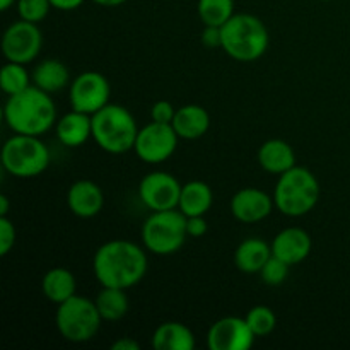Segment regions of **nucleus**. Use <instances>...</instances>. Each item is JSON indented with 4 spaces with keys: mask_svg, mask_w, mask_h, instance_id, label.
<instances>
[{
    "mask_svg": "<svg viewBox=\"0 0 350 350\" xmlns=\"http://www.w3.org/2000/svg\"><path fill=\"white\" fill-rule=\"evenodd\" d=\"M147 255L137 243L113 239L98 248L92 258V272L101 287L130 289L147 273Z\"/></svg>",
    "mask_w": 350,
    "mask_h": 350,
    "instance_id": "f257e3e1",
    "label": "nucleus"
},
{
    "mask_svg": "<svg viewBox=\"0 0 350 350\" xmlns=\"http://www.w3.org/2000/svg\"><path fill=\"white\" fill-rule=\"evenodd\" d=\"M3 118L14 133L41 137L57 125V106L51 94L31 85L19 94L9 96Z\"/></svg>",
    "mask_w": 350,
    "mask_h": 350,
    "instance_id": "f03ea898",
    "label": "nucleus"
},
{
    "mask_svg": "<svg viewBox=\"0 0 350 350\" xmlns=\"http://www.w3.org/2000/svg\"><path fill=\"white\" fill-rule=\"evenodd\" d=\"M221 48L236 62H255L269 50V29L253 14H234L221 27Z\"/></svg>",
    "mask_w": 350,
    "mask_h": 350,
    "instance_id": "7ed1b4c3",
    "label": "nucleus"
},
{
    "mask_svg": "<svg viewBox=\"0 0 350 350\" xmlns=\"http://www.w3.org/2000/svg\"><path fill=\"white\" fill-rule=\"evenodd\" d=\"M320 183L308 167L294 166L279 176L273 191L275 208L287 217H303L317 207Z\"/></svg>",
    "mask_w": 350,
    "mask_h": 350,
    "instance_id": "20e7f679",
    "label": "nucleus"
},
{
    "mask_svg": "<svg viewBox=\"0 0 350 350\" xmlns=\"http://www.w3.org/2000/svg\"><path fill=\"white\" fill-rule=\"evenodd\" d=\"M139 130L132 113L122 105L109 103L92 115V139L108 154L133 150Z\"/></svg>",
    "mask_w": 350,
    "mask_h": 350,
    "instance_id": "39448f33",
    "label": "nucleus"
},
{
    "mask_svg": "<svg viewBox=\"0 0 350 350\" xmlns=\"http://www.w3.org/2000/svg\"><path fill=\"white\" fill-rule=\"evenodd\" d=\"M50 149L40 137L14 133L2 147V166L10 176L29 180L50 166Z\"/></svg>",
    "mask_w": 350,
    "mask_h": 350,
    "instance_id": "423d86ee",
    "label": "nucleus"
},
{
    "mask_svg": "<svg viewBox=\"0 0 350 350\" xmlns=\"http://www.w3.org/2000/svg\"><path fill=\"white\" fill-rule=\"evenodd\" d=\"M142 243L152 255H173L188 238L187 215L180 208L152 212L142 226Z\"/></svg>",
    "mask_w": 350,
    "mask_h": 350,
    "instance_id": "0eeeda50",
    "label": "nucleus"
},
{
    "mask_svg": "<svg viewBox=\"0 0 350 350\" xmlns=\"http://www.w3.org/2000/svg\"><path fill=\"white\" fill-rule=\"evenodd\" d=\"M103 318L94 301L84 296H72L58 304L55 325L62 337L72 344H85L98 335Z\"/></svg>",
    "mask_w": 350,
    "mask_h": 350,
    "instance_id": "6e6552de",
    "label": "nucleus"
},
{
    "mask_svg": "<svg viewBox=\"0 0 350 350\" xmlns=\"http://www.w3.org/2000/svg\"><path fill=\"white\" fill-rule=\"evenodd\" d=\"M178 140L180 137L174 132L173 125L150 122L139 130L133 150L146 164H161L173 156Z\"/></svg>",
    "mask_w": 350,
    "mask_h": 350,
    "instance_id": "1a4fd4ad",
    "label": "nucleus"
},
{
    "mask_svg": "<svg viewBox=\"0 0 350 350\" xmlns=\"http://www.w3.org/2000/svg\"><path fill=\"white\" fill-rule=\"evenodd\" d=\"M43 46V34L38 24L19 19L5 29L2 36V53L7 62L31 64Z\"/></svg>",
    "mask_w": 350,
    "mask_h": 350,
    "instance_id": "9d476101",
    "label": "nucleus"
},
{
    "mask_svg": "<svg viewBox=\"0 0 350 350\" xmlns=\"http://www.w3.org/2000/svg\"><path fill=\"white\" fill-rule=\"evenodd\" d=\"M109 96H111V85L108 79L94 70L82 72L70 82L68 89L72 109L88 113L91 116L109 105Z\"/></svg>",
    "mask_w": 350,
    "mask_h": 350,
    "instance_id": "9b49d317",
    "label": "nucleus"
},
{
    "mask_svg": "<svg viewBox=\"0 0 350 350\" xmlns=\"http://www.w3.org/2000/svg\"><path fill=\"white\" fill-rule=\"evenodd\" d=\"M181 187L183 185L170 173L154 171L146 174L139 185V197L149 211H171L180 204Z\"/></svg>",
    "mask_w": 350,
    "mask_h": 350,
    "instance_id": "f8f14e48",
    "label": "nucleus"
},
{
    "mask_svg": "<svg viewBox=\"0 0 350 350\" xmlns=\"http://www.w3.org/2000/svg\"><path fill=\"white\" fill-rule=\"evenodd\" d=\"M255 338L246 318L226 317L211 327L207 345L211 350H248L255 344Z\"/></svg>",
    "mask_w": 350,
    "mask_h": 350,
    "instance_id": "ddd939ff",
    "label": "nucleus"
},
{
    "mask_svg": "<svg viewBox=\"0 0 350 350\" xmlns=\"http://www.w3.org/2000/svg\"><path fill=\"white\" fill-rule=\"evenodd\" d=\"M275 202L267 191L258 188H243L231 198V214L243 224H256L272 214Z\"/></svg>",
    "mask_w": 350,
    "mask_h": 350,
    "instance_id": "4468645a",
    "label": "nucleus"
},
{
    "mask_svg": "<svg viewBox=\"0 0 350 350\" xmlns=\"http://www.w3.org/2000/svg\"><path fill=\"white\" fill-rule=\"evenodd\" d=\"M67 205L75 217L92 219L105 207V193L94 181L79 180L68 188Z\"/></svg>",
    "mask_w": 350,
    "mask_h": 350,
    "instance_id": "2eb2a0df",
    "label": "nucleus"
},
{
    "mask_svg": "<svg viewBox=\"0 0 350 350\" xmlns=\"http://www.w3.org/2000/svg\"><path fill=\"white\" fill-rule=\"evenodd\" d=\"M270 245H272V255L289 263L291 267L304 262L313 248L311 236L301 228L284 229L273 238Z\"/></svg>",
    "mask_w": 350,
    "mask_h": 350,
    "instance_id": "dca6fc26",
    "label": "nucleus"
},
{
    "mask_svg": "<svg viewBox=\"0 0 350 350\" xmlns=\"http://www.w3.org/2000/svg\"><path fill=\"white\" fill-rule=\"evenodd\" d=\"M55 133L65 147L74 149L84 146L89 139H92V116L72 109L70 113H65L62 118L57 120Z\"/></svg>",
    "mask_w": 350,
    "mask_h": 350,
    "instance_id": "f3484780",
    "label": "nucleus"
},
{
    "mask_svg": "<svg viewBox=\"0 0 350 350\" xmlns=\"http://www.w3.org/2000/svg\"><path fill=\"white\" fill-rule=\"evenodd\" d=\"M171 125L180 139L197 140L211 129V115L200 105H185L176 109Z\"/></svg>",
    "mask_w": 350,
    "mask_h": 350,
    "instance_id": "a211bd4d",
    "label": "nucleus"
},
{
    "mask_svg": "<svg viewBox=\"0 0 350 350\" xmlns=\"http://www.w3.org/2000/svg\"><path fill=\"white\" fill-rule=\"evenodd\" d=\"M258 164L270 174L280 176L296 166V152L289 142L282 139H270L258 149Z\"/></svg>",
    "mask_w": 350,
    "mask_h": 350,
    "instance_id": "6ab92c4d",
    "label": "nucleus"
},
{
    "mask_svg": "<svg viewBox=\"0 0 350 350\" xmlns=\"http://www.w3.org/2000/svg\"><path fill=\"white\" fill-rule=\"evenodd\" d=\"M272 256V245L260 238H248L239 243L234 253V263L239 272L243 273H260L267 260Z\"/></svg>",
    "mask_w": 350,
    "mask_h": 350,
    "instance_id": "aec40b11",
    "label": "nucleus"
},
{
    "mask_svg": "<svg viewBox=\"0 0 350 350\" xmlns=\"http://www.w3.org/2000/svg\"><path fill=\"white\" fill-rule=\"evenodd\" d=\"M195 345L193 332L178 321H166L152 334V347L156 350H193Z\"/></svg>",
    "mask_w": 350,
    "mask_h": 350,
    "instance_id": "412c9836",
    "label": "nucleus"
},
{
    "mask_svg": "<svg viewBox=\"0 0 350 350\" xmlns=\"http://www.w3.org/2000/svg\"><path fill=\"white\" fill-rule=\"evenodd\" d=\"M214 202V193L212 188L208 187L205 181L193 180L188 181L181 187L180 204L178 208L183 212L187 217H193V215H205L212 207Z\"/></svg>",
    "mask_w": 350,
    "mask_h": 350,
    "instance_id": "4be33fe9",
    "label": "nucleus"
},
{
    "mask_svg": "<svg viewBox=\"0 0 350 350\" xmlns=\"http://www.w3.org/2000/svg\"><path fill=\"white\" fill-rule=\"evenodd\" d=\"M41 291L48 301L58 306V304L65 303L72 296H75L77 282H75V277L70 270L64 269V267H55L44 273L43 280H41Z\"/></svg>",
    "mask_w": 350,
    "mask_h": 350,
    "instance_id": "5701e85b",
    "label": "nucleus"
},
{
    "mask_svg": "<svg viewBox=\"0 0 350 350\" xmlns=\"http://www.w3.org/2000/svg\"><path fill=\"white\" fill-rule=\"evenodd\" d=\"M33 82L41 91L55 94L67 88L70 82V72L64 62L57 60V58H48L36 65L33 72Z\"/></svg>",
    "mask_w": 350,
    "mask_h": 350,
    "instance_id": "b1692460",
    "label": "nucleus"
},
{
    "mask_svg": "<svg viewBox=\"0 0 350 350\" xmlns=\"http://www.w3.org/2000/svg\"><path fill=\"white\" fill-rule=\"evenodd\" d=\"M94 303L103 321H109V323H115V321L125 318L130 310L126 291L116 289V287H103L96 296Z\"/></svg>",
    "mask_w": 350,
    "mask_h": 350,
    "instance_id": "393cba45",
    "label": "nucleus"
},
{
    "mask_svg": "<svg viewBox=\"0 0 350 350\" xmlns=\"http://www.w3.org/2000/svg\"><path fill=\"white\" fill-rule=\"evenodd\" d=\"M197 12L204 26L222 27L234 16V0H198Z\"/></svg>",
    "mask_w": 350,
    "mask_h": 350,
    "instance_id": "a878e982",
    "label": "nucleus"
},
{
    "mask_svg": "<svg viewBox=\"0 0 350 350\" xmlns=\"http://www.w3.org/2000/svg\"><path fill=\"white\" fill-rule=\"evenodd\" d=\"M31 79H33V75H29L26 65L9 62L2 68L0 84H2V91L7 96H14L31 88Z\"/></svg>",
    "mask_w": 350,
    "mask_h": 350,
    "instance_id": "bb28decb",
    "label": "nucleus"
},
{
    "mask_svg": "<svg viewBox=\"0 0 350 350\" xmlns=\"http://www.w3.org/2000/svg\"><path fill=\"white\" fill-rule=\"evenodd\" d=\"M246 323L252 328V332L255 334V337H267V335L272 334L277 327V317L273 313V310H270L269 306H253L252 310L246 313Z\"/></svg>",
    "mask_w": 350,
    "mask_h": 350,
    "instance_id": "cd10ccee",
    "label": "nucleus"
},
{
    "mask_svg": "<svg viewBox=\"0 0 350 350\" xmlns=\"http://www.w3.org/2000/svg\"><path fill=\"white\" fill-rule=\"evenodd\" d=\"M289 269H291L289 263H286L284 260L277 258L275 255H272L269 260H267L263 269L260 270V277H262V280L267 284V286L279 287L282 286V284L287 280V277H289Z\"/></svg>",
    "mask_w": 350,
    "mask_h": 350,
    "instance_id": "c85d7f7f",
    "label": "nucleus"
},
{
    "mask_svg": "<svg viewBox=\"0 0 350 350\" xmlns=\"http://www.w3.org/2000/svg\"><path fill=\"white\" fill-rule=\"evenodd\" d=\"M16 7L21 19L34 24L41 23L48 16L50 9H53L50 0H17Z\"/></svg>",
    "mask_w": 350,
    "mask_h": 350,
    "instance_id": "c756f323",
    "label": "nucleus"
},
{
    "mask_svg": "<svg viewBox=\"0 0 350 350\" xmlns=\"http://www.w3.org/2000/svg\"><path fill=\"white\" fill-rule=\"evenodd\" d=\"M16 228L12 221L7 217H0V256L9 255L10 250L16 245Z\"/></svg>",
    "mask_w": 350,
    "mask_h": 350,
    "instance_id": "7c9ffc66",
    "label": "nucleus"
},
{
    "mask_svg": "<svg viewBox=\"0 0 350 350\" xmlns=\"http://www.w3.org/2000/svg\"><path fill=\"white\" fill-rule=\"evenodd\" d=\"M174 115H176V109H174V106L171 105L170 101H166V99L156 101L152 105V108H150V118H152V122L170 123L171 125Z\"/></svg>",
    "mask_w": 350,
    "mask_h": 350,
    "instance_id": "2f4dec72",
    "label": "nucleus"
},
{
    "mask_svg": "<svg viewBox=\"0 0 350 350\" xmlns=\"http://www.w3.org/2000/svg\"><path fill=\"white\" fill-rule=\"evenodd\" d=\"M208 224L205 215H193V217H187V231L188 238H202L207 232Z\"/></svg>",
    "mask_w": 350,
    "mask_h": 350,
    "instance_id": "473e14b6",
    "label": "nucleus"
},
{
    "mask_svg": "<svg viewBox=\"0 0 350 350\" xmlns=\"http://www.w3.org/2000/svg\"><path fill=\"white\" fill-rule=\"evenodd\" d=\"M200 41L204 46L207 48H221L222 36H221V27L217 26H204V31L200 34Z\"/></svg>",
    "mask_w": 350,
    "mask_h": 350,
    "instance_id": "72a5a7b5",
    "label": "nucleus"
},
{
    "mask_svg": "<svg viewBox=\"0 0 350 350\" xmlns=\"http://www.w3.org/2000/svg\"><path fill=\"white\" fill-rule=\"evenodd\" d=\"M51 7L57 10H64V12H68V10H75L85 2V0H50Z\"/></svg>",
    "mask_w": 350,
    "mask_h": 350,
    "instance_id": "f704fd0d",
    "label": "nucleus"
},
{
    "mask_svg": "<svg viewBox=\"0 0 350 350\" xmlns=\"http://www.w3.org/2000/svg\"><path fill=\"white\" fill-rule=\"evenodd\" d=\"M113 350H140V344L137 340H133L132 337H123L118 338L115 344L111 345Z\"/></svg>",
    "mask_w": 350,
    "mask_h": 350,
    "instance_id": "c9c22d12",
    "label": "nucleus"
},
{
    "mask_svg": "<svg viewBox=\"0 0 350 350\" xmlns=\"http://www.w3.org/2000/svg\"><path fill=\"white\" fill-rule=\"evenodd\" d=\"M9 207H10V202L7 195H0V217H7L9 214Z\"/></svg>",
    "mask_w": 350,
    "mask_h": 350,
    "instance_id": "e433bc0d",
    "label": "nucleus"
},
{
    "mask_svg": "<svg viewBox=\"0 0 350 350\" xmlns=\"http://www.w3.org/2000/svg\"><path fill=\"white\" fill-rule=\"evenodd\" d=\"M92 2L103 7H118L122 5V3H125L126 0H92Z\"/></svg>",
    "mask_w": 350,
    "mask_h": 350,
    "instance_id": "4c0bfd02",
    "label": "nucleus"
},
{
    "mask_svg": "<svg viewBox=\"0 0 350 350\" xmlns=\"http://www.w3.org/2000/svg\"><path fill=\"white\" fill-rule=\"evenodd\" d=\"M16 2H17V0H0V9H2V10L10 9V7H12Z\"/></svg>",
    "mask_w": 350,
    "mask_h": 350,
    "instance_id": "58836bf2",
    "label": "nucleus"
},
{
    "mask_svg": "<svg viewBox=\"0 0 350 350\" xmlns=\"http://www.w3.org/2000/svg\"><path fill=\"white\" fill-rule=\"evenodd\" d=\"M321 2H328V0H321Z\"/></svg>",
    "mask_w": 350,
    "mask_h": 350,
    "instance_id": "ea45409f",
    "label": "nucleus"
}]
</instances>
